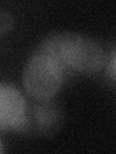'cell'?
Returning a JSON list of instances; mask_svg holds the SVG:
<instances>
[{
    "instance_id": "obj_1",
    "label": "cell",
    "mask_w": 116,
    "mask_h": 154,
    "mask_svg": "<svg viewBox=\"0 0 116 154\" xmlns=\"http://www.w3.org/2000/svg\"><path fill=\"white\" fill-rule=\"evenodd\" d=\"M37 53L52 57L62 65L81 73H96L104 69L106 54L94 38L74 32H60L48 36Z\"/></svg>"
},
{
    "instance_id": "obj_2",
    "label": "cell",
    "mask_w": 116,
    "mask_h": 154,
    "mask_svg": "<svg viewBox=\"0 0 116 154\" xmlns=\"http://www.w3.org/2000/svg\"><path fill=\"white\" fill-rule=\"evenodd\" d=\"M63 69L52 57L35 53L23 69L22 82L27 94L39 102L50 100L62 85Z\"/></svg>"
},
{
    "instance_id": "obj_3",
    "label": "cell",
    "mask_w": 116,
    "mask_h": 154,
    "mask_svg": "<svg viewBox=\"0 0 116 154\" xmlns=\"http://www.w3.org/2000/svg\"><path fill=\"white\" fill-rule=\"evenodd\" d=\"M27 112L23 95L12 85H0V129L16 130Z\"/></svg>"
},
{
    "instance_id": "obj_4",
    "label": "cell",
    "mask_w": 116,
    "mask_h": 154,
    "mask_svg": "<svg viewBox=\"0 0 116 154\" xmlns=\"http://www.w3.org/2000/svg\"><path fill=\"white\" fill-rule=\"evenodd\" d=\"M14 17L11 13L0 11V33H6L14 26Z\"/></svg>"
},
{
    "instance_id": "obj_5",
    "label": "cell",
    "mask_w": 116,
    "mask_h": 154,
    "mask_svg": "<svg viewBox=\"0 0 116 154\" xmlns=\"http://www.w3.org/2000/svg\"><path fill=\"white\" fill-rule=\"evenodd\" d=\"M116 54H115V50H113L112 52V56H111V60L108 64V73L110 75V77L112 78V80H115V72H116Z\"/></svg>"
},
{
    "instance_id": "obj_6",
    "label": "cell",
    "mask_w": 116,
    "mask_h": 154,
    "mask_svg": "<svg viewBox=\"0 0 116 154\" xmlns=\"http://www.w3.org/2000/svg\"><path fill=\"white\" fill-rule=\"evenodd\" d=\"M4 152V147L2 146V143H0V153H3Z\"/></svg>"
}]
</instances>
